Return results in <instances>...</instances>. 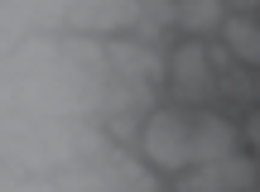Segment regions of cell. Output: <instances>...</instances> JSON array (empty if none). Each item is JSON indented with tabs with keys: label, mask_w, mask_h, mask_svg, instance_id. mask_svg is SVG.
Masks as SVG:
<instances>
[{
	"label": "cell",
	"mask_w": 260,
	"mask_h": 192,
	"mask_svg": "<svg viewBox=\"0 0 260 192\" xmlns=\"http://www.w3.org/2000/svg\"><path fill=\"white\" fill-rule=\"evenodd\" d=\"M145 154L154 168H169V173H183L193 164V120L183 110H159L145 125Z\"/></svg>",
	"instance_id": "6da1fadb"
},
{
	"label": "cell",
	"mask_w": 260,
	"mask_h": 192,
	"mask_svg": "<svg viewBox=\"0 0 260 192\" xmlns=\"http://www.w3.org/2000/svg\"><path fill=\"white\" fill-rule=\"evenodd\" d=\"M246 144H251V154H260V110L246 120Z\"/></svg>",
	"instance_id": "ba28073f"
},
{
	"label": "cell",
	"mask_w": 260,
	"mask_h": 192,
	"mask_svg": "<svg viewBox=\"0 0 260 192\" xmlns=\"http://www.w3.org/2000/svg\"><path fill=\"white\" fill-rule=\"evenodd\" d=\"M116 173H121V178H116V192H154V178H149L145 173V168H116Z\"/></svg>",
	"instance_id": "52a82bcc"
},
{
	"label": "cell",
	"mask_w": 260,
	"mask_h": 192,
	"mask_svg": "<svg viewBox=\"0 0 260 192\" xmlns=\"http://www.w3.org/2000/svg\"><path fill=\"white\" fill-rule=\"evenodd\" d=\"M255 183V168L251 159H217V164H203L198 173H183L174 183V192H241Z\"/></svg>",
	"instance_id": "3957f363"
},
{
	"label": "cell",
	"mask_w": 260,
	"mask_h": 192,
	"mask_svg": "<svg viewBox=\"0 0 260 192\" xmlns=\"http://www.w3.org/2000/svg\"><path fill=\"white\" fill-rule=\"evenodd\" d=\"M236 125L222 116H198L193 120V164H217L236 154Z\"/></svg>",
	"instance_id": "277c9868"
},
{
	"label": "cell",
	"mask_w": 260,
	"mask_h": 192,
	"mask_svg": "<svg viewBox=\"0 0 260 192\" xmlns=\"http://www.w3.org/2000/svg\"><path fill=\"white\" fill-rule=\"evenodd\" d=\"M169 82H174V92L183 96L188 106L207 101V92L217 87V72H212V53H207L203 44H178L174 53H169Z\"/></svg>",
	"instance_id": "7a4b0ae2"
},
{
	"label": "cell",
	"mask_w": 260,
	"mask_h": 192,
	"mask_svg": "<svg viewBox=\"0 0 260 192\" xmlns=\"http://www.w3.org/2000/svg\"><path fill=\"white\" fill-rule=\"evenodd\" d=\"M178 24L188 34H212V29L226 24V5L222 0H183L178 5Z\"/></svg>",
	"instance_id": "8992f818"
},
{
	"label": "cell",
	"mask_w": 260,
	"mask_h": 192,
	"mask_svg": "<svg viewBox=\"0 0 260 192\" xmlns=\"http://www.w3.org/2000/svg\"><path fill=\"white\" fill-rule=\"evenodd\" d=\"M241 5H251V0H241Z\"/></svg>",
	"instance_id": "9c48e42d"
},
{
	"label": "cell",
	"mask_w": 260,
	"mask_h": 192,
	"mask_svg": "<svg viewBox=\"0 0 260 192\" xmlns=\"http://www.w3.org/2000/svg\"><path fill=\"white\" fill-rule=\"evenodd\" d=\"M222 44L241 67H260V19L251 15H226L222 24Z\"/></svg>",
	"instance_id": "5b68a950"
}]
</instances>
